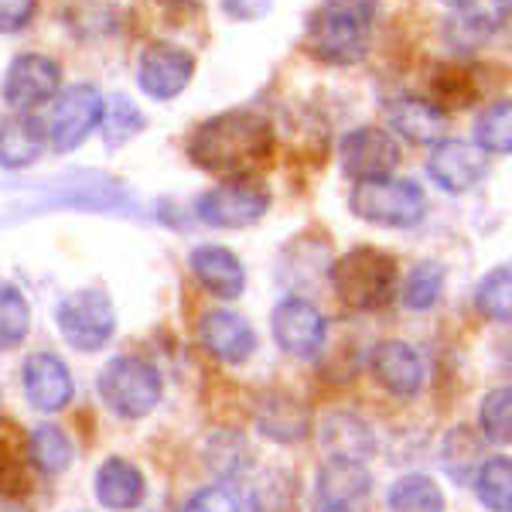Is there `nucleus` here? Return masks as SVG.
<instances>
[{"instance_id": "1", "label": "nucleus", "mask_w": 512, "mask_h": 512, "mask_svg": "<svg viewBox=\"0 0 512 512\" xmlns=\"http://www.w3.org/2000/svg\"><path fill=\"white\" fill-rule=\"evenodd\" d=\"M277 134L256 110H226L202 120L188 137V158L195 168L222 178H246L274 154Z\"/></svg>"}, {"instance_id": "2", "label": "nucleus", "mask_w": 512, "mask_h": 512, "mask_svg": "<svg viewBox=\"0 0 512 512\" xmlns=\"http://www.w3.org/2000/svg\"><path fill=\"white\" fill-rule=\"evenodd\" d=\"M379 0H321L304 28V45L325 65H359L373 41Z\"/></svg>"}, {"instance_id": "3", "label": "nucleus", "mask_w": 512, "mask_h": 512, "mask_svg": "<svg viewBox=\"0 0 512 512\" xmlns=\"http://www.w3.org/2000/svg\"><path fill=\"white\" fill-rule=\"evenodd\" d=\"M332 291L349 311H379L393 301L400 270L379 246H355L332 263Z\"/></svg>"}, {"instance_id": "4", "label": "nucleus", "mask_w": 512, "mask_h": 512, "mask_svg": "<svg viewBox=\"0 0 512 512\" xmlns=\"http://www.w3.org/2000/svg\"><path fill=\"white\" fill-rule=\"evenodd\" d=\"M96 393L113 417L140 420L161 403L164 383L154 362L140 355H113L96 379Z\"/></svg>"}, {"instance_id": "5", "label": "nucleus", "mask_w": 512, "mask_h": 512, "mask_svg": "<svg viewBox=\"0 0 512 512\" xmlns=\"http://www.w3.org/2000/svg\"><path fill=\"white\" fill-rule=\"evenodd\" d=\"M352 212L362 222L386 229H414L427 216V195L417 181L410 178H379L359 181L349 195Z\"/></svg>"}, {"instance_id": "6", "label": "nucleus", "mask_w": 512, "mask_h": 512, "mask_svg": "<svg viewBox=\"0 0 512 512\" xmlns=\"http://www.w3.org/2000/svg\"><path fill=\"white\" fill-rule=\"evenodd\" d=\"M55 328L76 352H99L117 332V308L103 287H79L55 304Z\"/></svg>"}, {"instance_id": "7", "label": "nucleus", "mask_w": 512, "mask_h": 512, "mask_svg": "<svg viewBox=\"0 0 512 512\" xmlns=\"http://www.w3.org/2000/svg\"><path fill=\"white\" fill-rule=\"evenodd\" d=\"M270 209V188L267 181L246 175L226 178L222 185L198 195L195 216L212 229H246L260 222Z\"/></svg>"}, {"instance_id": "8", "label": "nucleus", "mask_w": 512, "mask_h": 512, "mask_svg": "<svg viewBox=\"0 0 512 512\" xmlns=\"http://www.w3.org/2000/svg\"><path fill=\"white\" fill-rule=\"evenodd\" d=\"M103 106L106 99L93 82H76V86L62 89L52 103V117L45 123L48 144L59 154H69L82 147V140L103 123Z\"/></svg>"}, {"instance_id": "9", "label": "nucleus", "mask_w": 512, "mask_h": 512, "mask_svg": "<svg viewBox=\"0 0 512 512\" xmlns=\"http://www.w3.org/2000/svg\"><path fill=\"white\" fill-rule=\"evenodd\" d=\"M192 76H195V55L185 45H178V41L158 38L140 48L137 86L144 89V96L168 103V99L185 93Z\"/></svg>"}, {"instance_id": "10", "label": "nucleus", "mask_w": 512, "mask_h": 512, "mask_svg": "<svg viewBox=\"0 0 512 512\" xmlns=\"http://www.w3.org/2000/svg\"><path fill=\"white\" fill-rule=\"evenodd\" d=\"M62 93V69L55 59L41 52H21L7 65L0 96L14 113H35Z\"/></svg>"}, {"instance_id": "11", "label": "nucleus", "mask_w": 512, "mask_h": 512, "mask_svg": "<svg viewBox=\"0 0 512 512\" xmlns=\"http://www.w3.org/2000/svg\"><path fill=\"white\" fill-rule=\"evenodd\" d=\"M338 164H342V175L355 185L390 178L400 164V144L383 127H355L338 140Z\"/></svg>"}, {"instance_id": "12", "label": "nucleus", "mask_w": 512, "mask_h": 512, "mask_svg": "<svg viewBox=\"0 0 512 512\" xmlns=\"http://www.w3.org/2000/svg\"><path fill=\"white\" fill-rule=\"evenodd\" d=\"M270 332H274V342L287 355L315 359L328 342V321L308 297L291 294L284 301H277L274 315H270Z\"/></svg>"}, {"instance_id": "13", "label": "nucleus", "mask_w": 512, "mask_h": 512, "mask_svg": "<svg viewBox=\"0 0 512 512\" xmlns=\"http://www.w3.org/2000/svg\"><path fill=\"white\" fill-rule=\"evenodd\" d=\"M485 154L475 147V140L461 137H444L431 147V158H427V175L437 188L451 195H461L468 188H475L485 178Z\"/></svg>"}, {"instance_id": "14", "label": "nucleus", "mask_w": 512, "mask_h": 512, "mask_svg": "<svg viewBox=\"0 0 512 512\" xmlns=\"http://www.w3.org/2000/svg\"><path fill=\"white\" fill-rule=\"evenodd\" d=\"M21 386H24L28 403L38 414H59V410L69 407L72 393H76L69 366H65L55 352L28 355V362H24V369H21Z\"/></svg>"}, {"instance_id": "15", "label": "nucleus", "mask_w": 512, "mask_h": 512, "mask_svg": "<svg viewBox=\"0 0 512 512\" xmlns=\"http://www.w3.org/2000/svg\"><path fill=\"white\" fill-rule=\"evenodd\" d=\"M198 342L212 359L226 362V366H243L256 352V328L239 311L216 308L198 321Z\"/></svg>"}, {"instance_id": "16", "label": "nucleus", "mask_w": 512, "mask_h": 512, "mask_svg": "<svg viewBox=\"0 0 512 512\" xmlns=\"http://www.w3.org/2000/svg\"><path fill=\"white\" fill-rule=\"evenodd\" d=\"M369 369H373L376 383L396 400H414L424 386V362L414 345L400 342V338L379 342L369 355Z\"/></svg>"}, {"instance_id": "17", "label": "nucleus", "mask_w": 512, "mask_h": 512, "mask_svg": "<svg viewBox=\"0 0 512 512\" xmlns=\"http://www.w3.org/2000/svg\"><path fill=\"white\" fill-rule=\"evenodd\" d=\"M188 267H192L198 284L209 294L222 297V301H236V297L246 291L243 260H239L233 250H226V246H216V243L195 246L192 256H188Z\"/></svg>"}, {"instance_id": "18", "label": "nucleus", "mask_w": 512, "mask_h": 512, "mask_svg": "<svg viewBox=\"0 0 512 512\" xmlns=\"http://www.w3.org/2000/svg\"><path fill=\"white\" fill-rule=\"evenodd\" d=\"M386 120L396 137L410 140L417 147H434L437 140H444L448 130V117L434 99L424 96H400L386 106Z\"/></svg>"}, {"instance_id": "19", "label": "nucleus", "mask_w": 512, "mask_h": 512, "mask_svg": "<svg viewBox=\"0 0 512 512\" xmlns=\"http://www.w3.org/2000/svg\"><path fill=\"white\" fill-rule=\"evenodd\" d=\"M321 448L328 451V461H355L366 465V458H373L376 451V434L359 414L352 410H332L321 420Z\"/></svg>"}, {"instance_id": "20", "label": "nucleus", "mask_w": 512, "mask_h": 512, "mask_svg": "<svg viewBox=\"0 0 512 512\" xmlns=\"http://www.w3.org/2000/svg\"><path fill=\"white\" fill-rule=\"evenodd\" d=\"M256 431L277 444H297L311 434V410L294 393L274 390L256 403Z\"/></svg>"}, {"instance_id": "21", "label": "nucleus", "mask_w": 512, "mask_h": 512, "mask_svg": "<svg viewBox=\"0 0 512 512\" xmlns=\"http://www.w3.org/2000/svg\"><path fill=\"white\" fill-rule=\"evenodd\" d=\"M93 492H96V502L113 512H130L144 502L147 495V482L140 475V468L134 461L127 458H106L103 465L96 468V482H93Z\"/></svg>"}, {"instance_id": "22", "label": "nucleus", "mask_w": 512, "mask_h": 512, "mask_svg": "<svg viewBox=\"0 0 512 512\" xmlns=\"http://www.w3.org/2000/svg\"><path fill=\"white\" fill-rule=\"evenodd\" d=\"M45 123L35 113H11L0 120V168L24 171L45 151Z\"/></svg>"}, {"instance_id": "23", "label": "nucleus", "mask_w": 512, "mask_h": 512, "mask_svg": "<svg viewBox=\"0 0 512 512\" xmlns=\"http://www.w3.org/2000/svg\"><path fill=\"white\" fill-rule=\"evenodd\" d=\"M315 489H318V502H325V506L352 509L369 499L373 475L366 472V465H355V461H325L318 472Z\"/></svg>"}, {"instance_id": "24", "label": "nucleus", "mask_w": 512, "mask_h": 512, "mask_svg": "<svg viewBox=\"0 0 512 512\" xmlns=\"http://www.w3.org/2000/svg\"><path fill=\"white\" fill-rule=\"evenodd\" d=\"M76 461V448H72V437L55 424L35 427V434L28 437V465L38 475L55 478Z\"/></svg>"}, {"instance_id": "25", "label": "nucleus", "mask_w": 512, "mask_h": 512, "mask_svg": "<svg viewBox=\"0 0 512 512\" xmlns=\"http://www.w3.org/2000/svg\"><path fill=\"white\" fill-rule=\"evenodd\" d=\"M386 512H444V492L427 475H403L386 492Z\"/></svg>"}, {"instance_id": "26", "label": "nucleus", "mask_w": 512, "mask_h": 512, "mask_svg": "<svg viewBox=\"0 0 512 512\" xmlns=\"http://www.w3.org/2000/svg\"><path fill=\"white\" fill-rule=\"evenodd\" d=\"M65 24L69 31L82 41H96V38H110L120 24L117 4L113 0H72L65 7Z\"/></svg>"}, {"instance_id": "27", "label": "nucleus", "mask_w": 512, "mask_h": 512, "mask_svg": "<svg viewBox=\"0 0 512 512\" xmlns=\"http://www.w3.org/2000/svg\"><path fill=\"white\" fill-rule=\"evenodd\" d=\"M475 495L489 512H512V458L495 454L475 472Z\"/></svg>"}, {"instance_id": "28", "label": "nucleus", "mask_w": 512, "mask_h": 512, "mask_svg": "<svg viewBox=\"0 0 512 512\" xmlns=\"http://www.w3.org/2000/svg\"><path fill=\"white\" fill-rule=\"evenodd\" d=\"M205 465L212 468L219 478H239L246 468L253 465V451L239 431H219L205 444Z\"/></svg>"}, {"instance_id": "29", "label": "nucleus", "mask_w": 512, "mask_h": 512, "mask_svg": "<svg viewBox=\"0 0 512 512\" xmlns=\"http://www.w3.org/2000/svg\"><path fill=\"white\" fill-rule=\"evenodd\" d=\"M28 332H31L28 297L21 294L18 284L0 280V352H11L24 345Z\"/></svg>"}, {"instance_id": "30", "label": "nucleus", "mask_w": 512, "mask_h": 512, "mask_svg": "<svg viewBox=\"0 0 512 512\" xmlns=\"http://www.w3.org/2000/svg\"><path fill=\"white\" fill-rule=\"evenodd\" d=\"M475 308L482 318L512 325V267H495L478 280Z\"/></svg>"}, {"instance_id": "31", "label": "nucleus", "mask_w": 512, "mask_h": 512, "mask_svg": "<svg viewBox=\"0 0 512 512\" xmlns=\"http://www.w3.org/2000/svg\"><path fill=\"white\" fill-rule=\"evenodd\" d=\"M475 147L482 154H512V99H499L478 113Z\"/></svg>"}, {"instance_id": "32", "label": "nucleus", "mask_w": 512, "mask_h": 512, "mask_svg": "<svg viewBox=\"0 0 512 512\" xmlns=\"http://www.w3.org/2000/svg\"><path fill=\"white\" fill-rule=\"evenodd\" d=\"M144 127H147V117L140 113V106L130 96L117 93L113 99H106L103 123H99V130H103V137H106V147L130 144Z\"/></svg>"}, {"instance_id": "33", "label": "nucleus", "mask_w": 512, "mask_h": 512, "mask_svg": "<svg viewBox=\"0 0 512 512\" xmlns=\"http://www.w3.org/2000/svg\"><path fill=\"white\" fill-rule=\"evenodd\" d=\"M482 441L468 427H454L441 444V465L454 482H468L482 465Z\"/></svg>"}, {"instance_id": "34", "label": "nucleus", "mask_w": 512, "mask_h": 512, "mask_svg": "<svg viewBox=\"0 0 512 512\" xmlns=\"http://www.w3.org/2000/svg\"><path fill=\"white\" fill-rule=\"evenodd\" d=\"M478 431L492 444H512V386L485 393L478 407Z\"/></svg>"}, {"instance_id": "35", "label": "nucleus", "mask_w": 512, "mask_h": 512, "mask_svg": "<svg viewBox=\"0 0 512 512\" xmlns=\"http://www.w3.org/2000/svg\"><path fill=\"white\" fill-rule=\"evenodd\" d=\"M444 291V267L437 260H420L403 280V304L410 311H427Z\"/></svg>"}, {"instance_id": "36", "label": "nucleus", "mask_w": 512, "mask_h": 512, "mask_svg": "<svg viewBox=\"0 0 512 512\" xmlns=\"http://www.w3.org/2000/svg\"><path fill=\"white\" fill-rule=\"evenodd\" d=\"M181 512H250L233 485H205L181 506Z\"/></svg>"}, {"instance_id": "37", "label": "nucleus", "mask_w": 512, "mask_h": 512, "mask_svg": "<svg viewBox=\"0 0 512 512\" xmlns=\"http://www.w3.org/2000/svg\"><path fill=\"white\" fill-rule=\"evenodd\" d=\"M489 35H492V18L489 14H478L475 7L454 11V21L448 24V38L458 48H478Z\"/></svg>"}, {"instance_id": "38", "label": "nucleus", "mask_w": 512, "mask_h": 512, "mask_svg": "<svg viewBox=\"0 0 512 512\" xmlns=\"http://www.w3.org/2000/svg\"><path fill=\"white\" fill-rule=\"evenodd\" d=\"M28 472H35V468L18 458L11 441L0 437V495L18 499V495L28 492Z\"/></svg>"}, {"instance_id": "39", "label": "nucleus", "mask_w": 512, "mask_h": 512, "mask_svg": "<svg viewBox=\"0 0 512 512\" xmlns=\"http://www.w3.org/2000/svg\"><path fill=\"white\" fill-rule=\"evenodd\" d=\"M134 4L154 24H181L195 11V0H134Z\"/></svg>"}, {"instance_id": "40", "label": "nucleus", "mask_w": 512, "mask_h": 512, "mask_svg": "<svg viewBox=\"0 0 512 512\" xmlns=\"http://www.w3.org/2000/svg\"><path fill=\"white\" fill-rule=\"evenodd\" d=\"M38 14V0H0V35H18Z\"/></svg>"}, {"instance_id": "41", "label": "nucleus", "mask_w": 512, "mask_h": 512, "mask_svg": "<svg viewBox=\"0 0 512 512\" xmlns=\"http://www.w3.org/2000/svg\"><path fill=\"white\" fill-rule=\"evenodd\" d=\"M222 14L233 21H260L263 14H270L274 0H219Z\"/></svg>"}, {"instance_id": "42", "label": "nucleus", "mask_w": 512, "mask_h": 512, "mask_svg": "<svg viewBox=\"0 0 512 512\" xmlns=\"http://www.w3.org/2000/svg\"><path fill=\"white\" fill-rule=\"evenodd\" d=\"M441 4H448L451 11H465V7H475V0H441Z\"/></svg>"}, {"instance_id": "43", "label": "nucleus", "mask_w": 512, "mask_h": 512, "mask_svg": "<svg viewBox=\"0 0 512 512\" xmlns=\"http://www.w3.org/2000/svg\"><path fill=\"white\" fill-rule=\"evenodd\" d=\"M492 4L499 7L502 14H509V18H512V0H492Z\"/></svg>"}, {"instance_id": "44", "label": "nucleus", "mask_w": 512, "mask_h": 512, "mask_svg": "<svg viewBox=\"0 0 512 512\" xmlns=\"http://www.w3.org/2000/svg\"><path fill=\"white\" fill-rule=\"evenodd\" d=\"M315 512H352V509H338V506H325V502H315Z\"/></svg>"}, {"instance_id": "45", "label": "nucleus", "mask_w": 512, "mask_h": 512, "mask_svg": "<svg viewBox=\"0 0 512 512\" xmlns=\"http://www.w3.org/2000/svg\"><path fill=\"white\" fill-rule=\"evenodd\" d=\"M79 512H82V509H79Z\"/></svg>"}]
</instances>
